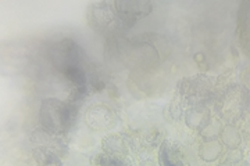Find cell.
I'll return each instance as SVG.
<instances>
[{"mask_svg": "<svg viewBox=\"0 0 250 166\" xmlns=\"http://www.w3.org/2000/svg\"><path fill=\"white\" fill-rule=\"evenodd\" d=\"M49 58L54 70L59 71L64 78L70 80L74 86L72 101L80 100L88 93L89 76L86 67H90L86 60V54L82 47L71 39H62L49 49Z\"/></svg>", "mask_w": 250, "mask_h": 166, "instance_id": "1", "label": "cell"}, {"mask_svg": "<svg viewBox=\"0 0 250 166\" xmlns=\"http://www.w3.org/2000/svg\"><path fill=\"white\" fill-rule=\"evenodd\" d=\"M77 116V105L57 98H45L41 104L39 121L43 130L52 136H62L71 129Z\"/></svg>", "mask_w": 250, "mask_h": 166, "instance_id": "2", "label": "cell"}, {"mask_svg": "<svg viewBox=\"0 0 250 166\" xmlns=\"http://www.w3.org/2000/svg\"><path fill=\"white\" fill-rule=\"evenodd\" d=\"M88 22L102 35H116L124 32L117 19L111 1L92 3L88 7Z\"/></svg>", "mask_w": 250, "mask_h": 166, "instance_id": "3", "label": "cell"}, {"mask_svg": "<svg viewBox=\"0 0 250 166\" xmlns=\"http://www.w3.org/2000/svg\"><path fill=\"white\" fill-rule=\"evenodd\" d=\"M113 9L116 17L123 28L128 31L142 18L147 17L152 13V1H141V0H114Z\"/></svg>", "mask_w": 250, "mask_h": 166, "instance_id": "4", "label": "cell"}, {"mask_svg": "<svg viewBox=\"0 0 250 166\" xmlns=\"http://www.w3.org/2000/svg\"><path fill=\"white\" fill-rule=\"evenodd\" d=\"M238 35L245 53L249 54V3L242 1L239 17H238Z\"/></svg>", "mask_w": 250, "mask_h": 166, "instance_id": "5", "label": "cell"}, {"mask_svg": "<svg viewBox=\"0 0 250 166\" xmlns=\"http://www.w3.org/2000/svg\"><path fill=\"white\" fill-rule=\"evenodd\" d=\"M161 166H181L182 159L179 157L178 149L175 148L171 143L164 141L160 147V155H159Z\"/></svg>", "mask_w": 250, "mask_h": 166, "instance_id": "6", "label": "cell"}, {"mask_svg": "<svg viewBox=\"0 0 250 166\" xmlns=\"http://www.w3.org/2000/svg\"><path fill=\"white\" fill-rule=\"evenodd\" d=\"M34 159L36 166H62L60 158L52 149L46 147H38L34 149Z\"/></svg>", "mask_w": 250, "mask_h": 166, "instance_id": "7", "label": "cell"}]
</instances>
